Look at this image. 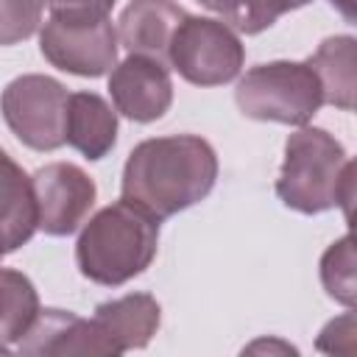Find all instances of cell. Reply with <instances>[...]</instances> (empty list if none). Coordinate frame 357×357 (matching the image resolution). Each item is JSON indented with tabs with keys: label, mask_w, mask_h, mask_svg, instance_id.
I'll list each match as a JSON object with an SVG mask.
<instances>
[{
	"label": "cell",
	"mask_w": 357,
	"mask_h": 357,
	"mask_svg": "<svg viewBox=\"0 0 357 357\" xmlns=\"http://www.w3.org/2000/svg\"><path fill=\"white\" fill-rule=\"evenodd\" d=\"M343 17H346V22H354L357 20V14H354V0H329Z\"/></svg>",
	"instance_id": "obj_21"
},
{
	"label": "cell",
	"mask_w": 357,
	"mask_h": 357,
	"mask_svg": "<svg viewBox=\"0 0 357 357\" xmlns=\"http://www.w3.org/2000/svg\"><path fill=\"white\" fill-rule=\"evenodd\" d=\"M64 142L89 162L103 159L117 142V112L98 92H73L67 100Z\"/></svg>",
	"instance_id": "obj_13"
},
{
	"label": "cell",
	"mask_w": 357,
	"mask_h": 357,
	"mask_svg": "<svg viewBox=\"0 0 357 357\" xmlns=\"http://www.w3.org/2000/svg\"><path fill=\"white\" fill-rule=\"evenodd\" d=\"M39 293L33 282L14 268H0V354L11 351L39 315Z\"/></svg>",
	"instance_id": "obj_16"
},
{
	"label": "cell",
	"mask_w": 357,
	"mask_h": 357,
	"mask_svg": "<svg viewBox=\"0 0 357 357\" xmlns=\"http://www.w3.org/2000/svg\"><path fill=\"white\" fill-rule=\"evenodd\" d=\"M117 31L103 20H61L50 17L39 31L42 56L61 73L100 78L117 64Z\"/></svg>",
	"instance_id": "obj_7"
},
{
	"label": "cell",
	"mask_w": 357,
	"mask_h": 357,
	"mask_svg": "<svg viewBox=\"0 0 357 357\" xmlns=\"http://www.w3.org/2000/svg\"><path fill=\"white\" fill-rule=\"evenodd\" d=\"M243 61L245 47L237 31L212 17L187 14L167 50V67L195 86H220L234 81L243 70Z\"/></svg>",
	"instance_id": "obj_5"
},
{
	"label": "cell",
	"mask_w": 357,
	"mask_h": 357,
	"mask_svg": "<svg viewBox=\"0 0 357 357\" xmlns=\"http://www.w3.org/2000/svg\"><path fill=\"white\" fill-rule=\"evenodd\" d=\"M276 195L287 209L301 215H321L340 206L349 218L354 198V162L326 128L298 126L284 142Z\"/></svg>",
	"instance_id": "obj_3"
},
{
	"label": "cell",
	"mask_w": 357,
	"mask_h": 357,
	"mask_svg": "<svg viewBox=\"0 0 357 357\" xmlns=\"http://www.w3.org/2000/svg\"><path fill=\"white\" fill-rule=\"evenodd\" d=\"M187 11L176 0H131L117 20V42L131 56L167 64V50Z\"/></svg>",
	"instance_id": "obj_11"
},
{
	"label": "cell",
	"mask_w": 357,
	"mask_h": 357,
	"mask_svg": "<svg viewBox=\"0 0 357 357\" xmlns=\"http://www.w3.org/2000/svg\"><path fill=\"white\" fill-rule=\"evenodd\" d=\"M109 95L114 112L134 123H153L165 117L173 103L170 70L145 56H126L109 73Z\"/></svg>",
	"instance_id": "obj_9"
},
{
	"label": "cell",
	"mask_w": 357,
	"mask_h": 357,
	"mask_svg": "<svg viewBox=\"0 0 357 357\" xmlns=\"http://www.w3.org/2000/svg\"><path fill=\"white\" fill-rule=\"evenodd\" d=\"M218 181V153L198 134L151 137L134 145L123 165L120 198L156 220L204 201Z\"/></svg>",
	"instance_id": "obj_1"
},
{
	"label": "cell",
	"mask_w": 357,
	"mask_h": 357,
	"mask_svg": "<svg viewBox=\"0 0 357 357\" xmlns=\"http://www.w3.org/2000/svg\"><path fill=\"white\" fill-rule=\"evenodd\" d=\"M67 100L70 92L61 81L42 73H25L3 89L0 112L22 145L31 151H56L64 145Z\"/></svg>",
	"instance_id": "obj_6"
},
{
	"label": "cell",
	"mask_w": 357,
	"mask_h": 357,
	"mask_svg": "<svg viewBox=\"0 0 357 357\" xmlns=\"http://www.w3.org/2000/svg\"><path fill=\"white\" fill-rule=\"evenodd\" d=\"M0 257H3V248H0Z\"/></svg>",
	"instance_id": "obj_22"
},
{
	"label": "cell",
	"mask_w": 357,
	"mask_h": 357,
	"mask_svg": "<svg viewBox=\"0 0 357 357\" xmlns=\"http://www.w3.org/2000/svg\"><path fill=\"white\" fill-rule=\"evenodd\" d=\"M315 70L324 92V103L351 112L354 89H357V39L349 33L329 36L318 45V50L307 59Z\"/></svg>",
	"instance_id": "obj_15"
},
{
	"label": "cell",
	"mask_w": 357,
	"mask_h": 357,
	"mask_svg": "<svg viewBox=\"0 0 357 357\" xmlns=\"http://www.w3.org/2000/svg\"><path fill=\"white\" fill-rule=\"evenodd\" d=\"M36 198V229L50 237H67L89 218L98 187L89 173L73 162H50L31 176Z\"/></svg>",
	"instance_id": "obj_8"
},
{
	"label": "cell",
	"mask_w": 357,
	"mask_h": 357,
	"mask_svg": "<svg viewBox=\"0 0 357 357\" xmlns=\"http://www.w3.org/2000/svg\"><path fill=\"white\" fill-rule=\"evenodd\" d=\"M159 251V220L120 198L98 209L75 240L81 276L103 287H120L145 273Z\"/></svg>",
	"instance_id": "obj_2"
},
{
	"label": "cell",
	"mask_w": 357,
	"mask_h": 357,
	"mask_svg": "<svg viewBox=\"0 0 357 357\" xmlns=\"http://www.w3.org/2000/svg\"><path fill=\"white\" fill-rule=\"evenodd\" d=\"M195 3L215 11L220 22H226L231 31L254 36L271 28L282 14L296 11L312 0H195Z\"/></svg>",
	"instance_id": "obj_17"
},
{
	"label": "cell",
	"mask_w": 357,
	"mask_h": 357,
	"mask_svg": "<svg viewBox=\"0 0 357 357\" xmlns=\"http://www.w3.org/2000/svg\"><path fill=\"white\" fill-rule=\"evenodd\" d=\"M20 354L39 357H75V354H117L112 340L95 321H86L70 310H39L28 332L14 346Z\"/></svg>",
	"instance_id": "obj_10"
},
{
	"label": "cell",
	"mask_w": 357,
	"mask_h": 357,
	"mask_svg": "<svg viewBox=\"0 0 357 357\" xmlns=\"http://www.w3.org/2000/svg\"><path fill=\"white\" fill-rule=\"evenodd\" d=\"M92 321L112 340L117 354L131 349H145L159 329L162 307L151 293H126L95 307Z\"/></svg>",
	"instance_id": "obj_12"
},
{
	"label": "cell",
	"mask_w": 357,
	"mask_h": 357,
	"mask_svg": "<svg viewBox=\"0 0 357 357\" xmlns=\"http://www.w3.org/2000/svg\"><path fill=\"white\" fill-rule=\"evenodd\" d=\"M234 100L251 120L307 126L324 106V92L307 61H268L245 70Z\"/></svg>",
	"instance_id": "obj_4"
},
{
	"label": "cell",
	"mask_w": 357,
	"mask_h": 357,
	"mask_svg": "<svg viewBox=\"0 0 357 357\" xmlns=\"http://www.w3.org/2000/svg\"><path fill=\"white\" fill-rule=\"evenodd\" d=\"M45 0H0V45H17L39 31Z\"/></svg>",
	"instance_id": "obj_19"
},
{
	"label": "cell",
	"mask_w": 357,
	"mask_h": 357,
	"mask_svg": "<svg viewBox=\"0 0 357 357\" xmlns=\"http://www.w3.org/2000/svg\"><path fill=\"white\" fill-rule=\"evenodd\" d=\"M50 17L61 20H103L114 8V0H45Z\"/></svg>",
	"instance_id": "obj_20"
},
{
	"label": "cell",
	"mask_w": 357,
	"mask_h": 357,
	"mask_svg": "<svg viewBox=\"0 0 357 357\" xmlns=\"http://www.w3.org/2000/svg\"><path fill=\"white\" fill-rule=\"evenodd\" d=\"M36 231V198L31 176L0 148V248L3 254L25 245Z\"/></svg>",
	"instance_id": "obj_14"
},
{
	"label": "cell",
	"mask_w": 357,
	"mask_h": 357,
	"mask_svg": "<svg viewBox=\"0 0 357 357\" xmlns=\"http://www.w3.org/2000/svg\"><path fill=\"white\" fill-rule=\"evenodd\" d=\"M321 284L329 298L340 301L343 307H354L357 282H354V240H351V234H343L324 251Z\"/></svg>",
	"instance_id": "obj_18"
}]
</instances>
